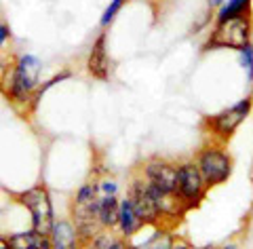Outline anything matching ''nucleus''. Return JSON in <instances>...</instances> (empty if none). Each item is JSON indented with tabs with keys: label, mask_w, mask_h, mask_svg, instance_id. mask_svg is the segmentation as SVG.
Segmentation results:
<instances>
[{
	"label": "nucleus",
	"mask_w": 253,
	"mask_h": 249,
	"mask_svg": "<svg viewBox=\"0 0 253 249\" xmlns=\"http://www.w3.org/2000/svg\"><path fill=\"white\" fill-rule=\"evenodd\" d=\"M38 74H41V59L30 53L19 55L15 66L4 74V93L13 101L23 103L36 91Z\"/></svg>",
	"instance_id": "1"
},
{
	"label": "nucleus",
	"mask_w": 253,
	"mask_h": 249,
	"mask_svg": "<svg viewBox=\"0 0 253 249\" xmlns=\"http://www.w3.org/2000/svg\"><path fill=\"white\" fill-rule=\"evenodd\" d=\"M249 36H251V15H239V17L215 23L207 45H205V51L207 49L241 51L245 45H249Z\"/></svg>",
	"instance_id": "2"
},
{
	"label": "nucleus",
	"mask_w": 253,
	"mask_h": 249,
	"mask_svg": "<svg viewBox=\"0 0 253 249\" xmlns=\"http://www.w3.org/2000/svg\"><path fill=\"white\" fill-rule=\"evenodd\" d=\"M19 200H21V205L32 213V226H34V230L42 232V235H49L53 224H55L49 192H46L42 186H36V188H30L26 192H21Z\"/></svg>",
	"instance_id": "3"
},
{
	"label": "nucleus",
	"mask_w": 253,
	"mask_h": 249,
	"mask_svg": "<svg viewBox=\"0 0 253 249\" xmlns=\"http://www.w3.org/2000/svg\"><path fill=\"white\" fill-rule=\"evenodd\" d=\"M199 169L205 180V186L213 188L224 184L232 173V160L221 148H205L199 154Z\"/></svg>",
	"instance_id": "4"
},
{
	"label": "nucleus",
	"mask_w": 253,
	"mask_h": 249,
	"mask_svg": "<svg viewBox=\"0 0 253 249\" xmlns=\"http://www.w3.org/2000/svg\"><path fill=\"white\" fill-rule=\"evenodd\" d=\"M251 103H253L251 98H245V100H241V101H236L234 106L221 110V112H217L215 116L207 118L211 131L215 133L217 138H221V140H230L232 135H234V131L241 127L243 120L249 116Z\"/></svg>",
	"instance_id": "5"
},
{
	"label": "nucleus",
	"mask_w": 253,
	"mask_h": 249,
	"mask_svg": "<svg viewBox=\"0 0 253 249\" xmlns=\"http://www.w3.org/2000/svg\"><path fill=\"white\" fill-rule=\"evenodd\" d=\"M205 180L201 175L199 165L184 163L177 167V195L186 207H196L205 197Z\"/></svg>",
	"instance_id": "6"
},
{
	"label": "nucleus",
	"mask_w": 253,
	"mask_h": 249,
	"mask_svg": "<svg viewBox=\"0 0 253 249\" xmlns=\"http://www.w3.org/2000/svg\"><path fill=\"white\" fill-rule=\"evenodd\" d=\"M131 203H133V211H135L137 220L141 224H154L161 218V211H158V205L152 197V192L148 188V182L137 180L131 186Z\"/></svg>",
	"instance_id": "7"
},
{
	"label": "nucleus",
	"mask_w": 253,
	"mask_h": 249,
	"mask_svg": "<svg viewBox=\"0 0 253 249\" xmlns=\"http://www.w3.org/2000/svg\"><path fill=\"white\" fill-rule=\"evenodd\" d=\"M146 182L161 188L165 192H177V167H173L167 160L152 158L144 167Z\"/></svg>",
	"instance_id": "8"
},
{
	"label": "nucleus",
	"mask_w": 253,
	"mask_h": 249,
	"mask_svg": "<svg viewBox=\"0 0 253 249\" xmlns=\"http://www.w3.org/2000/svg\"><path fill=\"white\" fill-rule=\"evenodd\" d=\"M106 40H108L106 34H99L91 47L89 59H86V72L97 80L110 78V61H108V51H106Z\"/></svg>",
	"instance_id": "9"
},
{
	"label": "nucleus",
	"mask_w": 253,
	"mask_h": 249,
	"mask_svg": "<svg viewBox=\"0 0 253 249\" xmlns=\"http://www.w3.org/2000/svg\"><path fill=\"white\" fill-rule=\"evenodd\" d=\"M49 241H51L53 249H76V245H78V230L66 220L55 222L51 232H49Z\"/></svg>",
	"instance_id": "10"
},
{
	"label": "nucleus",
	"mask_w": 253,
	"mask_h": 249,
	"mask_svg": "<svg viewBox=\"0 0 253 249\" xmlns=\"http://www.w3.org/2000/svg\"><path fill=\"white\" fill-rule=\"evenodd\" d=\"M9 245L11 249H42L46 243H49V239L46 235L38 230H28V232H17V235H11L9 239Z\"/></svg>",
	"instance_id": "11"
},
{
	"label": "nucleus",
	"mask_w": 253,
	"mask_h": 249,
	"mask_svg": "<svg viewBox=\"0 0 253 249\" xmlns=\"http://www.w3.org/2000/svg\"><path fill=\"white\" fill-rule=\"evenodd\" d=\"M118 226H121L125 237H131L141 226V222L137 220L135 211H133L131 199H125L123 203H118Z\"/></svg>",
	"instance_id": "12"
},
{
	"label": "nucleus",
	"mask_w": 253,
	"mask_h": 249,
	"mask_svg": "<svg viewBox=\"0 0 253 249\" xmlns=\"http://www.w3.org/2000/svg\"><path fill=\"white\" fill-rule=\"evenodd\" d=\"M239 15H251V0H226V2L219 6L215 23L239 17Z\"/></svg>",
	"instance_id": "13"
},
{
	"label": "nucleus",
	"mask_w": 253,
	"mask_h": 249,
	"mask_svg": "<svg viewBox=\"0 0 253 249\" xmlns=\"http://www.w3.org/2000/svg\"><path fill=\"white\" fill-rule=\"evenodd\" d=\"M97 220L101 226H114V224H118V200L114 195H106L104 199H99Z\"/></svg>",
	"instance_id": "14"
},
{
	"label": "nucleus",
	"mask_w": 253,
	"mask_h": 249,
	"mask_svg": "<svg viewBox=\"0 0 253 249\" xmlns=\"http://www.w3.org/2000/svg\"><path fill=\"white\" fill-rule=\"evenodd\" d=\"M173 241L169 235H165V232H156L152 239H148L141 247H135V249H171Z\"/></svg>",
	"instance_id": "15"
},
{
	"label": "nucleus",
	"mask_w": 253,
	"mask_h": 249,
	"mask_svg": "<svg viewBox=\"0 0 253 249\" xmlns=\"http://www.w3.org/2000/svg\"><path fill=\"white\" fill-rule=\"evenodd\" d=\"M66 78H70V72H63V74H57V76H53L49 83H44V85H41V87H36V91H34V95H32V106H36L38 101H41V98L51 89L53 85H57V83H61V80H66Z\"/></svg>",
	"instance_id": "16"
},
{
	"label": "nucleus",
	"mask_w": 253,
	"mask_h": 249,
	"mask_svg": "<svg viewBox=\"0 0 253 249\" xmlns=\"http://www.w3.org/2000/svg\"><path fill=\"white\" fill-rule=\"evenodd\" d=\"M97 192L99 188L95 186V184H84V186L78 190V195H76V203H91V200L97 199Z\"/></svg>",
	"instance_id": "17"
},
{
	"label": "nucleus",
	"mask_w": 253,
	"mask_h": 249,
	"mask_svg": "<svg viewBox=\"0 0 253 249\" xmlns=\"http://www.w3.org/2000/svg\"><path fill=\"white\" fill-rule=\"evenodd\" d=\"M125 2H126V0H112V2H110V6L104 11V15H101V26L108 28L110 23H112V19L116 17V13L123 9V4H125Z\"/></svg>",
	"instance_id": "18"
},
{
	"label": "nucleus",
	"mask_w": 253,
	"mask_h": 249,
	"mask_svg": "<svg viewBox=\"0 0 253 249\" xmlns=\"http://www.w3.org/2000/svg\"><path fill=\"white\" fill-rule=\"evenodd\" d=\"M241 63H243V68L247 70L249 80H253V47H251V43L241 49Z\"/></svg>",
	"instance_id": "19"
},
{
	"label": "nucleus",
	"mask_w": 253,
	"mask_h": 249,
	"mask_svg": "<svg viewBox=\"0 0 253 249\" xmlns=\"http://www.w3.org/2000/svg\"><path fill=\"white\" fill-rule=\"evenodd\" d=\"M114 241L112 237H108V235H97L93 239V243H91V249H110L114 245Z\"/></svg>",
	"instance_id": "20"
},
{
	"label": "nucleus",
	"mask_w": 253,
	"mask_h": 249,
	"mask_svg": "<svg viewBox=\"0 0 253 249\" xmlns=\"http://www.w3.org/2000/svg\"><path fill=\"white\" fill-rule=\"evenodd\" d=\"M9 38H11V30H9V26L0 21V45H4Z\"/></svg>",
	"instance_id": "21"
},
{
	"label": "nucleus",
	"mask_w": 253,
	"mask_h": 249,
	"mask_svg": "<svg viewBox=\"0 0 253 249\" xmlns=\"http://www.w3.org/2000/svg\"><path fill=\"white\" fill-rule=\"evenodd\" d=\"M101 190H104L106 195H116L118 186H116V182H104V184H101Z\"/></svg>",
	"instance_id": "22"
},
{
	"label": "nucleus",
	"mask_w": 253,
	"mask_h": 249,
	"mask_svg": "<svg viewBox=\"0 0 253 249\" xmlns=\"http://www.w3.org/2000/svg\"><path fill=\"white\" fill-rule=\"evenodd\" d=\"M226 0H207V4H209V9H217V6H221Z\"/></svg>",
	"instance_id": "23"
},
{
	"label": "nucleus",
	"mask_w": 253,
	"mask_h": 249,
	"mask_svg": "<svg viewBox=\"0 0 253 249\" xmlns=\"http://www.w3.org/2000/svg\"><path fill=\"white\" fill-rule=\"evenodd\" d=\"M110 249H126V245L123 243V241H114V245L110 247Z\"/></svg>",
	"instance_id": "24"
},
{
	"label": "nucleus",
	"mask_w": 253,
	"mask_h": 249,
	"mask_svg": "<svg viewBox=\"0 0 253 249\" xmlns=\"http://www.w3.org/2000/svg\"><path fill=\"white\" fill-rule=\"evenodd\" d=\"M0 249H11L9 241H6V239H0Z\"/></svg>",
	"instance_id": "25"
},
{
	"label": "nucleus",
	"mask_w": 253,
	"mask_h": 249,
	"mask_svg": "<svg viewBox=\"0 0 253 249\" xmlns=\"http://www.w3.org/2000/svg\"><path fill=\"white\" fill-rule=\"evenodd\" d=\"M171 249H190V245H186V243H177V245H171Z\"/></svg>",
	"instance_id": "26"
}]
</instances>
